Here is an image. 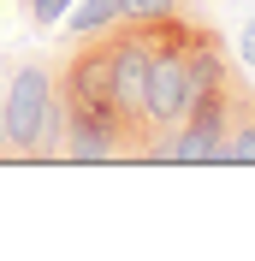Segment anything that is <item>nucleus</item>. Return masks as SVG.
Segmentation results:
<instances>
[{"label": "nucleus", "mask_w": 255, "mask_h": 261, "mask_svg": "<svg viewBox=\"0 0 255 261\" xmlns=\"http://www.w3.org/2000/svg\"><path fill=\"white\" fill-rule=\"evenodd\" d=\"M190 0H119V18L125 24H166V18H184Z\"/></svg>", "instance_id": "obj_4"}, {"label": "nucleus", "mask_w": 255, "mask_h": 261, "mask_svg": "<svg viewBox=\"0 0 255 261\" xmlns=\"http://www.w3.org/2000/svg\"><path fill=\"white\" fill-rule=\"evenodd\" d=\"M119 24V0H78L65 12V36H101Z\"/></svg>", "instance_id": "obj_3"}, {"label": "nucleus", "mask_w": 255, "mask_h": 261, "mask_svg": "<svg viewBox=\"0 0 255 261\" xmlns=\"http://www.w3.org/2000/svg\"><path fill=\"white\" fill-rule=\"evenodd\" d=\"M24 12H30L36 30H48V24H60V18L71 12V0H24Z\"/></svg>", "instance_id": "obj_5"}, {"label": "nucleus", "mask_w": 255, "mask_h": 261, "mask_svg": "<svg viewBox=\"0 0 255 261\" xmlns=\"http://www.w3.org/2000/svg\"><path fill=\"white\" fill-rule=\"evenodd\" d=\"M0 161H6V101H0Z\"/></svg>", "instance_id": "obj_6"}, {"label": "nucleus", "mask_w": 255, "mask_h": 261, "mask_svg": "<svg viewBox=\"0 0 255 261\" xmlns=\"http://www.w3.org/2000/svg\"><path fill=\"white\" fill-rule=\"evenodd\" d=\"M214 166H255V89L243 77H238V89H232V119H225V137H220Z\"/></svg>", "instance_id": "obj_2"}, {"label": "nucleus", "mask_w": 255, "mask_h": 261, "mask_svg": "<svg viewBox=\"0 0 255 261\" xmlns=\"http://www.w3.org/2000/svg\"><path fill=\"white\" fill-rule=\"evenodd\" d=\"M65 101H60V60H18L6 83V161L48 166L60 161Z\"/></svg>", "instance_id": "obj_1"}]
</instances>
